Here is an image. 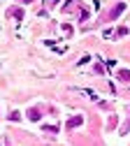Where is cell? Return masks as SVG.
I'll list each match as a JSON object with an SVG mask.
<instances>
[{
    "instance_id": "1",
    "label": "cell",
    "mask_w": 130,
    "mask_h": 146,
    "mask_svg": "<svg viewBox=\"0 0 130 146\" xmlns=\"http://www.w3.org/2000/svg\"><path fill=\"white\" fill-rule=\"evenodd\" d=\"M121 12H123V5H119V7H116V9H114V12H111V16H119V14H121Z\"/></svg>"
}]
</instances>
